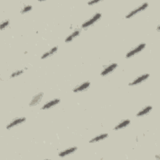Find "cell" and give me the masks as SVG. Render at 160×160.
<instances>
[{"instance_id":"cell-1","label":"cell","mask_w":160,"mask_h":160,"mask_svg":"<svg viewBox=\"0 0 160 160\" xmlns=\"http://www.w3.org/2000/svg\"><path fill=\"white\" fill-rule=\"evenodd\" d=\"M145 47H146L145 43H141V44L138 45L136 47L134 48H133L131 50L129 51L128 53L126 54V57L127 58H129L133 57V56H135L137 53H140V52L143 50Z\"/></svg>"},{"instance_id":"cell-2","label":"cell","mask_w":160,"mask_h":160,"mask_svg":"<svg viewBox=\"0 0 160 160\" xmlns=\"http://www.w3.org/2000/svg\"><path fill=\"white\" fill-rule=\"evenodd\" d=\"M101 13H97L93 15V17H92L90 19L86 21V22H85L83 24H82L81 27L83 28H88V27H89V26H92L94 23H96V21L101 18Z\"/></svg>"},{"instance_id":"cell-3","label":"cell","mask_w":160,"mask_h":160,"mask_svg":"<svg viewBox=\"0 0 160 160\" xmlns=\"http://www.w3.org/2000/svg\"><path fill=\"white\" fill-rule=\"evenodd\" d=\"M148 6V3L147 2H145L144 3H143L141 5H140V6H138V8H135V9H134L133 11H131V12H129V13L126 16V18H131L132 16H135V15H136L138 13H140L142 11L145 10L146 8Z\"/></svg>"},{"instance_id":"cell-4","label":"cell","mask_w":160,"mask_h":160,"mask_svg":"<svg viewBox=\"0 0 160 160\" xmlns=\"http://www.w3.org/2000/svg\"><path fill=\"white\" fill-rule=\"evenodd\" d=\"M149 76H150V75L148 74V73H146V74H143L140 76H138L136 79L134 80L132 82H131V83H129V86H135L137 85H139L142 82H143L148 79Z\"/></svg>"},{"instance_id":"cell-5","label":"cell","mask_w":160,"mask_h":160,"mask_svg":"<svg viewBox=\"0 0 160 160\" xmlns=\"http://www.w3.org/2000/svg\"><path fill=\"white\" fill-rule=\"evenodd\" d=\"M118 64L117 63H111L109 64L108 66H107L105 68L103 69V70L101 73V75L103 76H106L111 72H113L115 69L117 68Z\"/></svg>"},{"instance_id":"cell-6","label":"cell","mask_w":160,"mask_h":160,"mask_svg":"<svg viewBox=\"0 0 160 160\" xmlns=\"http://www.w3.org/2000/svg\"><path fill=\"white\" fill-rule=\"evenodd\" d=\"M26 118H16L12 121L11 122H10L9 124H8L6 126V129H10L12 128H13L15 126H18V125L24 123L26 121Z\"/></svg>"},{"instance_id":"cell-7","label":"cell","mask_w":160,"mask_h":160,"mask_svg":"<svg viewBox=\"0 0 160 160\" xmlns=\"http://www.w3.org/2000/svg\"><path fill=\"white\" fill-rule=\"evenodd\" d=\"M89 86H90V82L89 81L84 82V83H81L78 86H77L76 87H75L74 89H73V92L78 93L81 92H83V91L87 89L89 87Z\"/></svg>"},{"instance_id":"cell-8","label":"cell","mask_w":160,"mask_h":160,"mask_svg":"<svg viewBox=\"0 0 160 160\" xmlns=\"http://www.w3.org/2000/svg\"><path fill=\"white\" fill-rule=\"evenodd\" d=\"M43 96V93H39L37 94L35 96H33L31 101L29 103V106H36L38 104L40 103L41 101V99Z\"/></svg>"},{"instance_id":"cell-9","label":"cell","mask_w":160,"mask_h":160,"mask_svg":"<svg viewBox=\"0 0 160 160\" xmlns=\"http://www.w3.org/2000/svg\"><path fill=\"white\" fill-rule=\"evenodd\" d=\"M59 102H60V99H59L56 98V99H52L51 101H50L48 103H45V105L42 106L41 109L42 110H46V109L51 108H52L53 106L58 105V104Z\"/></svg>"},{"instance_id":"cell-10","label":"cell","mask_w":160,"mask_h":160,"mask_svg":"<svg viewBox=\"0 0 160 160\" xmlns=\"http://www.w3.org/2000/svg\"><path fill=\"white\" fill-rule=\"evenodd\" d=\"M78 148L77 147H71V148H68L65 150H64L63 151H61V152H60L58 155H59V157H66V156H68L69 154H72L74 152H75V151L77 150Z\"/></svg>"},{"instance_id":"cell-11","label":"cell","mask_w":160,"mask_h":160,"mask_svg":"<svg viewBox=\"0 0 160 160\" xmlns=\"http://www.w3.org/2000/svg\"><path fill=\"white\" fill-rule=\"evenodd\" d=\"M58 46H54L53 48H52L50 50H49L48 51H47V52H46V53H45L44 54H43L41 56V58L42 59H45L48 57H51V56H52L53 54H54L56 52L58 51Z\"/></svg>"},{"instance_id":"cell-12","label":"cell","mask_w":160,"mask_h":160,"mask_svg":"<svg viewBox=\"0 0 160 160\" xmlns=\"http://www.w3.org/2000/svg\"><path fill=\"white\" fill-rule=\"evenodd\" d=\"M131 122L130 120L129 119H125V120H123L122 122H121L119 123H118L116 126L114 128L115 130H118V129L124 128L125 127L128 126V125L130 124Z\"/></svg>"},{"instance_id":"cell-13","label":"cell","mask_w":160,"mask_h":160,"mask_svg":"<svg viewBox=\"0 0 160 160\" xmlns=\"http://www.w3.org/2000/svg\"><path fill=\"white\" fill-rule=\"evenodd\" d=\"M152 108H153V107L151 106H147L145 107L144 108H143L141 111L138 112L136 116H138V117H140V116H145L148 113H149L151 111V110H152Z\"/></svg>"},{"instance_id":"cell-14","label":"cell","mask_w":160,"mask_h":160,"mask_svg":"<svg viewBox=\"0 0 160 160\" xmlns=\"http://www.w3.org/2000/svg\"><path fill=\"white\" fill-rule=\"evenodd\" d=\"M108 136V133H103V134H101V135H99L96 137L93 138V139L89 141V143H96L98 142L99 141H101L104 139H106V138Z\"/></svg>"},{"instance_id":"cell-15","label":"cell","mask_w":160,"mask_h":160,"mask_svg":"<svg viewBox=\"0 0 160 160\" xmlns=\"http://www.w3.org/2000/svg\"><path fill=\"white\" fill-rule=\"evenodd\" d=\"M80 33V30L78 29V30H76V31H75L73 33H72L71 34H70L66 39H65V42L66 43H69V42H71L73 40V39L75 38L76 37H77L79 35Z\"/></svg>"},{"instance_id":"cell-16","label":"cell","mask_w":160,"mask_h":160,"mask_svg":"<svg viewBox=\"0 0 160 160\" xmlns=\"http://www.w3.org/2000/svg\"><path fill=\"white\" fill-rule=\"evenodd\" d=\"M24 73V70H17L15 72H13L12 73V74L10 76V78H15L16 76H18L21 75H22L23 73Z\"/></svg>"},{"instance_id":"cell-17","label":"cell","mask_w":160,"mask_h":160,"mask_svg":"<svg viewBox=\"0 0 160 160\" xmlns=\"http://www.w3.org/2000/svg\"><path fill=\"white\" fill-rule=\"evenodd\" d=\"M32 10V6L31 5H27L24 6L22 10H21V13L22 14H24V13H27L29 11H31Z\"/></svg>"},{"instance_id":"cell-18","label":"cell","mask_w":160,"mask_h":160,"mask_svg":"<svg viewBox=\"0 0 160 160\" xmlns=\"http://www.w3.org/2000/svg\"><path fill=\"white\" fill-rule=\"evenodd\" d=\"M8 24H9V20H5L3 21V22L1 23V25H0V28H1V30H3L4 28H5L6 27H8Z\"/></svg>"},{"instance_id":"cell-19","label":"cell","mask_w":160,"mask_h":160,"mask_svg":"<svg viewBox=\"0 0 160 160\" xmlns=\"http://www.w3.org/2000/svg\"><path fill=\"white\" fill-rule=\"evenodd\" d=\"M99 1H98V0H97V1H89V2L88 3V5H93V4L98 3Z\"/></svg>"}]
</instances>
